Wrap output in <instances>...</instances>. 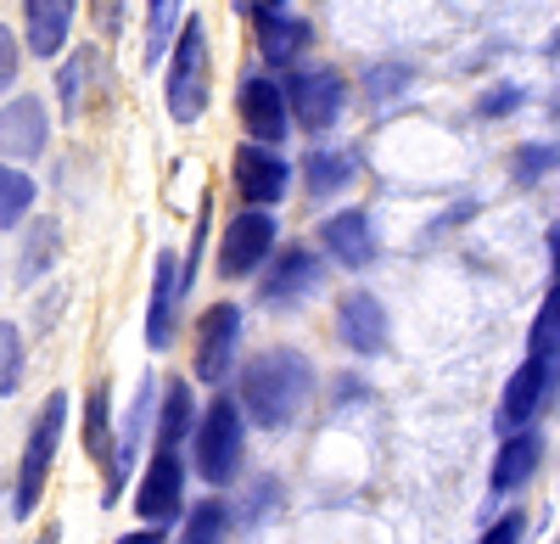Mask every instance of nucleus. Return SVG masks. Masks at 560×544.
<instances>
[{
	"mask_svg": "<svg viewBox=\"0 0 560 544\" xmlns=\"http://www.w3.org/2000/svg\"><path fill=\"white\" fill-rule=\"evenodd\" d=\"M90 18H96V28L113 39L124 28V0H90Z\"/></svg>",
	"mask_w": 560,
	"mask_h": 544,
	"instance_id": "obj_35",
	"label": "nucleus"
},
{
	"mask_svg": "<svg viewBox=\"0 0 560 544\" xmlns=\"http://www.w3.org/2000/svg\"><path fill=\"white\" fill-rule=\"evenodd\" d=\"M168 118L174 124H197L208 113V96H213V57H208V28L202 18H179L174 28V51H168Z\"/></svg>",
	"mask_w": 560,
	"mask_h": 544,
	"instance_id": "obj_2",
	"label": "nucleus"
},
{
	"mask_svg": "<svg viewBox=\"0 0 560 544\" xmlns=\"http://www.w3.org/2000/svg\"><path fill=\"white\" fill-rule=\"evenodd\" d=\"M236 348H242V309L236 303H213L202 321H197V382L219 387L236 366Z\"/></svg>",
	"mask_w": 560,
	"mask_h": 544,
	"instance_id": "obj_9",
	"label": "nucleus"
},
{
	"mask_svg": "<svg viewBox=\"0 0 560 544\" xmlns=\"http://www.w3.org/2000/svg\"><path fill=\"white\" fill-rule=\"evenodd\" d=\"M102 68V51H73L62 68H57V102H62V118H79L84 113V79Z\"/></svg>",
	"mask_w": 560,
	"mask_h": 544,
	"instance_id": "obj_27",
	"label": "nucleus"
},
{
	"mask_svg": "<svg viewBox=\"0 0 560 544\" xmlns=\"http://www.w3.org/2000/svg\"><path fill=\"white\" fill-rule=\"evenodd\" d=\"M51 141V113L39 96H12L0 107V158L7 163H34Z\"/></svg>",
	"mask_w": 560,
	"mask_h": 544,
	"instance_id": "obj_13",
	"label": "nucleus"
},
{
	"mask_svg": "<svg viewBox=\"0 0 560 544\" xmlns=\"http://www.w3.org/2000/svg\"><path fill=\"white\" fill-rule=\"evenodd\" d=\"M34 197H39L34 174H28L23 163L0 158V231H23L28 213H34Z\"/></svg>",
	"mask_w": 560,
	"mask_h": 544,
	"instance_id": "obj_24",
	"label": "nucleus"
},
{
	"mask_svg": "<svg viewBox=\"0 0 560 544\" xmlns=\"http://www.w3.org/2000/svg\"><path fill=\"white\" fill-rule=\"evenodd\" d=\"M275 253V213L269 208H242L219 236V276L224 281H247L269 264Z\"/></svg>",
	"mask_w": 560,
	"mask_h": 544,
	"instance_id": "obj_6",
	"label": "nucleus"
},
{
	"mask_svg": "<svg viewBox=\"0 0 560 544\" xmlns=\"http://www.w3.org/2000/svg\"><path fill=\"white\" fill-rule=\"evenodd\" d=\"M287 102H292V124H303L308 135H325L342 107H348V84L337 68H287Z\"/></svg>",
	"mask_w": 560,
	"mask_h": 544,
	"instance_id": "obj_5",
	"label": "nucleus"
},
{
	"mask_svg": "<svg viewBox=\"0 0 560 544\" xmlns=\"http://www.w3.org/2000/svg\"><path fill=\"white\" fill-rule=\"evenodd\" d=\"M73 12H79V0H23V45L39 62H57L68 51Z\"/></svg>",
	"mask_w": 560,
	"mask_h": 544,
	"instance_id": "obj_16",
	"label": "nucleus"
},
{
	"mask_svg": "<svg viewBox=\"0 0 560 544\" xmlns=\"http://www.w3.org/2000/svg\"><path fill=\"white\" fill-rule=\"evenodd\" d=\"M308 393H314V366H308L298 348H269V354L247 359L242 382H236L242 416L253 427H264V432L292 427L308 410Z\"/></svg>",
	"mask_w": 560,
	"mask_h": 544,
	"instance_id": "obj_1",
	"label": "nucleus"
},
{
	"mask_svg": "<svg viewBox=\"0 0 560 544\" xmlns=\"http://www.w3.org/2000/svg\"><path fill=\"white\" fill-rule=\"evenodd\" d=\"M353 174H359V158L353 152H342V147H314L308 158H303V186H308V197H342L348 186H353Z\"/></svg>",
	"mask_w": 560,
	"mask_h": 544,
	"instance_id": "obj_22",
	"label": "nucleus"
},
{
	"mask_svg": "<svg viewBox=\"0 0 560 544\" xmlns=\"http://www.w3.org/2000/svg\"><path fill=\"white\" fill-rule=\"evenodd\" d=\"M319 281H325V264H319L314 247H280V258L264 269V281H258V298L269 309H292L308 292H319Z\"/></svg>",
	"mask_w": 560,
	"mask_h": 544,
	"instance_id": "obj_11",
	"label": "nucleus"
},
{
	"mask_svg": "<svg viewBox=\"0 0 560 544\" xmlns=\"http://www.w3.org/2000/svg\"><path fill=\"white\" fill-rule=\"evenodd\" d=\"M555 169H560L555 141H522L516 152H510V180H516V186H538V180H549Z\"/></svg>",
	"mask_w": 560,
	"mask_h": 544,
	"instance_id": "obj_28",
	"label": "nucleus"
},
{
	"mask_svg": "<svg viewBox=\"0 0 560 544\" xmlns=\"http://www.w3.org/2000/svg\"><path fill=\"white\" fill-rule=\"evenodd\" d=\"M258 7H287V0H258Z\"/></svg>",
	"mask_w": 560,
	"mask_h": 544,
	"instance_id": "obj_37",
	"label": "nucleus"
},
{
	"mask_svg": "<svg viewBox=\"0 0 560 544\" xmlns=\"http://www.w3.org/2000/svg\"><path fill=\"white\" fill-rule=\"evenodd\" d=\"M18 73H23V45L12 39V28L0 23V96L18 84Z\"/></svg>",
	"mask_w": 560,
	"mask_h": 544,
	"instance_id": "obj_32",
	"label": "nucleus"
},
{
	"mask_svg": "<svg viewBox=\"0 0 560 544\" xmlns=\"http://www.w3.org/2000/svg\"><path fill=\"white\" fill-rule=\"evenodd\" d=\"M224 528H230V506L224 500H197L191 517H185L179 544H224Z\"/></svg>",
	"mask_w": 560,
	"mask_h": 544,
	"instance_id": "obj_29",
	"label": "nucleus"
},
{
	"mask_svg": "<svg viewBox=\"0 0 560 544\" xmlns=\"http://www.w3.org/2000/svg\"><path fill=\"white\" fill-rule=\"evenodd\" d=\"M404 84H409V62H382V68H370V73H364L370 102H393Z\"/></svg>",
	"mask_w": 560,
	"mask_h": 544,
	"instance_id": "obj_31",
	"label": "nucleus"
},
{
	"mask_svg": "<svg viewBox=\"0 0 560 544\" xmlns=\"http://www.w3.org/2000/svg\"><path fill=\"white\" fill-rule=\"evenodd\" d=\"M84 449H90V461H107L113 466V404H107V382L90 387L84 398Z\"/></svg>",
	"mask_w": 560,
	"mask_h": 544,
	"instance_id": "obj_25",
	"label": "nucleus"
},
{
	"mask_svg": "<svg viewBox=\"0 0 560 544\" xmlns=\"http://www.w3.org/2000/svg\"><path fill=\"white\" fill-rule=\"evenodd\" d=\"M319 247L331 264L342 269H370V258H376V231H370V213L359 208H342L319 224Z\"/></svg>",
	"mask_w": 560,
	"mask_h": 544,
	"instance_id": "obj_18",
	"label": "nucleus"
},
{
	"mask_svg": "<svg viewBox=\"0 0 560 544\" xmlns=\"http://www.w3.org/2000/svg\"><path fill=\"white\" fill-rule=\"evenodd\" d=\"M152 539H158V533H124L118 544H152Z\"/></svg>",
	"mask_w": 560,
	"mask_h": 544,
	"instance_id": "obj_36",
	"label": "nucleus"
},
{
	"mask_svg": "<svg viewBox=\"0 0 560 544\" xmlns=\"http://www.w3.org/2000/svg\"><path fill=\"white\" fill-rule=\"evenodd\" d=\"M538 461H544V438L538 432H504V443H499V455H493V472H488V488L493 494H516L533 472H538Z\"/></svg>",
	"mask_w": 560,
	"mask_h": 544,
	"instance_id": "obj_19",
	"label": "nucleus"
},
{
	"mask_svg": "<svg viewBox=\"0 0 560 544\" xmlns=\"http://www.w3.org/2000/svg\"><path fill=\"white\" fill-rule=\"evenodd\" d=\"M191 382L185 377H168L163 382V398H158V449H179L191 438Z\"/></svg>",
	"mask_w": 560,
	"mask_h": 544,
	"instance_id": "obj_23",
	"label": "nucleus"
},
{
	"mask_svg": "<svg viewBox=\"0 0 560 544\" xmlns=\"http://www.w3.org/2000/svg\"><path fill=\"white\" fill-rule=\"evenodd\" d=\"M337 337H342V348L359 354V359L387 354L393 326H387L382 298H376V292H364V287H359V292H342V303H337Z\"/></svg>",
	"mask_w": 560,
	"mask_h": 544,
	"instance_id": "obj_12",
	"label": "nucleus"
},
{
	"mask_svg": "<svg viewBox=\"0 0 560 544\" xmlns=\"http://www.w3.org/2000/svg\"><path fill=\"white\" fill-rule=\"evenodd\" d=\"M549 398V359H522V371L504 382V398H499V432H522L533 427V416L544 410Z\"/></svg>",
	"mask_w": 560,
	"mask_h": 544,
	"instance_id": "obj_17",
	"label": "nucleus"
},
{
	"mask_svg": "<svg viewBox=\"0 0 560 544\" xmlns=\"http://www.w3.org/2000/svg\"><path fill=\"white\" fill-rule=\"evenodd\" d=\"M522 107V84H499V90H488V96L477 102V113L482 118H499V113H516Z\"/></svg>",
	"mask_w": 560,
	"mask_h": 544,
	"instance_id": "obj_33",
	"label": "nucleus"
},
{
	"mask_svg": "<svg viewBox=\"0 0 560 544\" xmlns=\"http://www.w3.org/2000/svg\"><path fill=\"white\" fill-rule=\"evenodd\" d=\"M179 494H185V466H179V449H158L147 477L135 488V511L140 522H174L179 517Z\"/></svg>",
	"mask_w": 560,
	"mask_h": 544,
	"instance_id": "obj_15",
	"label": "nucleus"
},
{
	"mask_svg": "<svg viewBox=\"0 0 560 544\" xmlns=\"http://www.w3.org/2000/svg\"><path fill=\"white\" fill-rule=\"evenodd\" d=\"M253 34H258V57L269 68H298V57L314 45V28L292 18L287 7H253Z\"/></svg>",
	"mask_w": 560,
	"mask_h": 544,
	"instance_id": "obj_14",
	"label": "nucleus"
},
{
	"mask_svg": "<svg viewBox=\"0 0 560 544\" xmlns=\"http://www.w3.org/2000/svg\"><path fill=\"white\" fill-rule=\"evenodd\" d=\"M527 354L533 359H560V276L549 281V292H544V303H538V314H533V332H527Z\"/></svg>",
	"mask_w": 560,
	"mask_h": 544,
	"instance_id": "obj_26",
	"label": "nucleus"
},
{
	"mask_svg": "<svg viewBox=\"0 0 560 544\" xmlns=\"http://www.w3.org/2000/svg\"><path fill=\"white\" fill-rule=\"evenodd\" d=\"M174 303H179V258L158 253L152 264V303H147V348L174 343Z\"/></svg>",
	"mask_w": 560,
	"mask_h": 544,
	"instance_id": "obj_20",
	"label": "nucleus"
},
{
	"mask_svg": "<svg viewBox=\"0 0 560 544\" xmlns=\"http://www.w3.org/2000/svg\"><path fill=\"white\" fill-rule=\"evenodd\" d=\"M242 455H247V416H242V398H208V410L191 432V466L202 483L224 488V483H236L242 477Z\"/></svg>",
	"mask_w": 560,
	"mask_h": 544,
	"instance_id": "obj_3",
	"label": "nucleus"
},
{
	"mask_svg": "<svg viewBox=\"0 0 560 544\" xmlns=\"http://www.w3.org/2000/svg\"><path fill=\"white\" fill-rule=\"evenodd\" d=\"M522 533H527V517H522V511H504L477 544H522Z\"/></svg>",
	"mask_w": 560,
	"mask_h": 544,
	"instance_id": "obj_34",
	"label": "nucleus"
},
{
	"mask_svg": "<svg viewBox=\"0 0 560 544\" xmlns=\"http://www.w3.org/2000/svg\"><path fill=\"white\" fill-rule=\"evenodd\" d=\"M28 377V348H23V332L12 321H0V398H12Z\"/></svg>",
	"mask_w": 560,
	"mask_h": 544,
	"instance_id": "obj_30",
	"label": "nucleus"
},
{
	"mask_svg": "<svg viewBox=\"0 0 560 544\" xmlns=\"http://www.w3.org/2000/svg\"><path fill=\"white\" fill-rule=\"evenodd\" d=\"M152 416H158V382L140 377L135 404H129V416H124V427H118V438H113V466H107V494H102V506H113L118 494H124V483H129V472H135V461H140V438H147Z\"/></svg>",
	"mask_w": 560,
	"mask_h": 544,
	"instance_id": "obj_10",
	"label": "nucleus"
},
{
	"mask_svg": "<svg viewBox=\"0 0 560 544\" xmlns=\"http://www.w3.org/2000/svg\"><path fill=\"white\" fill-rule=\"evenodd\" d=\"M147 7H152V0H147Z\"/></svg>",
	"mask_w": 560,
	"mask_h": 544,
	"instance_id": "obj_39",
	"label": "nucleus"
},
{
	"mask_svg": "<svg viewBox=\"0 0 560 544\" xmlns=\"http://www.w3.org/2000/svg\"><path fill=\"white\" fill-rule=\"evenodd\" d=\"M62 258V231H57V219H34L23 224V253H18V287H34L39 276H51Z\"/></svg>",
	"mask_w": 560,
	"mask_h": 544,
	"instance_id": "obj_21",
	"label": "nucleus"
},
{
	"mask_svg": "<svg viewBox=\"0 0 560 544\" xmlns=\"http://www.w3.org/2000/svg\"><path fill=\"white\" fill-rule=\"evenodd\" d=\"M236 113H242V129L264 147H280L292 135V102H287V84L269 79V73H247L242 90H236Z\"/></svg>",
	"mask_w": 560,
	"mask_h": 544,
	"instance_id": "obj_8",
	"label": "nucleus"
},
{
	"mask_svg": "<svg viewBox=\"0 0 560 544\" xmlns=\"http://www.w3.org/2000/svg\"><path fill=\"white\" fill-rule=\"evenodd\" d=\"M230 180H236V197L247 208H275V202H287V192H292V163L280 158V147L242 141L236 158H230Z\"/></svg>",
	"mask_w": 560,
	"mask_h": 544,
	"instance_id": "obj_7",
	"label": "nucleus"
},
{
	"mask_svg": "<svg viewBox=\"0 0 560 544\" xmlns=\"http://www.w3.org/2000/svg\"><path fill=\"white\" fill-rule=\"evenodd\" d=\"M152 544H163V539H152Z\"/></svg>",
	"mask_w": 560,
	"mask_h": 544,
	"instance_id": "obj_38",
	"label": "nucleus"
},
{
	"mask_svg": "<svg viewBox=\"0 0 560 544\" xmlns=\"http://www.w3.org/2000/svg\"><path fill=\"white\" fill-rule=\"evenodd\" d=\"M62 427H68V398L51 393L34 410L28 421V438H23V466H18V500H12V517L28 522L45 500V483H51V466H57V443H62Z\"/></svg>",
	"mask_w": 560,
	"mask_h": 544,
	"instance_id": "obj_4",
	"label": "nucleus"
}]
</instances>
